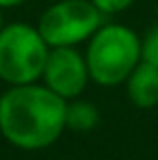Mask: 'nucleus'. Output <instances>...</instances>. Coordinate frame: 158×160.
I'll return each mask as SVG.
<instances>
[{
	"label": "nucleus",
	"instance_id": "obj_10",
	"mask_svg": "<svg viewBox=\"0 0 158 160\" xmlns=\"http://www.w3.org/2000/svg\"><path fill=\"white\" fill-rule=\"evenodd\" d=\"M24 2L28 0H0V9L4 11V9H15V7H22Z\"/></svg>",
	"mask_w": 158,
	"mask_h": 160
},
{
	"label": "nucleus",
	"instance_id": "obj_12",
	"mask_svg": "<svg viewBox=\"0 0 158 160\" xmlns=\"http://www.w3.org/2000/svg\"><path fill=\"white\" fill-rule=\"evenodd\" d=\"M156 18H158V2H156Z\"/></svg>",
	"mask_w": 158,
	"mask_h": 160
},
{
	"label": "nucleus",
	"instance_id": "obj_2",
	"mask_svg": "<svg viewBox=\"0 0 158 160\" xmlns=\"http://www.w3.org/2000/svg\"><path fill=\"white\" fill-rule=\"evenodd\" d=\"M91 82L100 87H119L141 63V37L121 22H104L84 48Z\"/></svg>",
	"mask_w": 158,
	"mask_h": 160
},
{
	"label": "nucleus",
	"instance_id": "obj_4",
	"mask_svg": "<svg viewBox=\"0 0 158 160\" xmlns=\"http://www.w3.org/2000/svg\"><path fill=\"white\" fill-rule=\"evenodd\" d=\"M104 20L91 0H56L41 11L35 26L50 48H78Z\"/></svg>",
	"mask_w": 158,
	"mask_h": 160
},
{
	"label": "nucleus",
	"instance_id": "obj_1",
	"mask_svg": "<svg viewBox=\"0 0 158 160\" xmlns=\"http://www.w3.org/2000/svg\"><path fill=\"white\" fill-rule=\"evenodd\" d=\"M65 112L67 102L43 82L7 87L0 93V134L22 152L48 149L67 130Z\"/></svg>",
	"mask_w": 158,
	"mask_h": 160
},
{
	"label": "nucleus",
	"instance_id": "obj_6",
	"mask_svg": "<svg viewBox=\"0 0 158 160\" xmlns=\"http://www.w3.org/2000/svg\"><path fill=\"white\" fill-rule=\"evenodd\" d=\"M124 84H126V95L134 108L150 110L158 106V69L154 65L141 61L130 72Z\"/></svg>",
	"mask_w": 158,
	"mask_h": 160
},
{
	"label": "nucleus",
	"instance_id": "obj_9",
	"mask_svg": "<svg viewBox=\"0 0 158 160\" xmlns=\"http://www.w3.org/2000/svg\"><path fill=\"white\" fill-rule=\"evenodd\" d=\"M95 4V9L104 15V18H115L124 11H128L136 0H91Z\"/></svg>",
	"mask_w": 158,
	"mask_h": 160
},
{
	"label": "nucleus",
	"instance_id": "obj_5",
	"mask_svg": "<svg viewBox=\"0 0 158 160\" xmlns=\"http://www.w3.org/2000/svg\"><path fill=\"white\" fill-rule=\"evenodd\" d=\"M39 82L65 102L80 98L91 82L84 52L78 48H50Z\"/></svg>",
	"mask_w": 158,
	"mask_h": 160
},
{
	"label": "nucleus",
	"instance_id": "obj_7",
	"mask_svg": "<svg viewBox=\"0 0 158 160\" xmlns=\"http://www.w3.org/2000/svg\"><path fill=\"white\" fill-rule=\"evenodd\" d=\"M65 123L67 130L74 132H91L100 123V108L89 100H69L67 102V112H65Z\"/></svg>",
	"mask_w": 158,
	"mask_h": 160
},
{
	"label": "nucleus",
	"instance_id": "obj_3",
	"mask_svg": "<svg viewBox=\"0 0 158 160\" xmlns=\"http://www.w3.org/2000/svg\"><path fill=\"white\" fill-rule=\"evenodd\" d=\"M50 46L35 24L11 22L0 28V80L7 87L39 82Z\"/></svg>",
	"mask_w": 158,
	"mask_h": 160
},
{
	"label": "nucleus",
	"instance_id": "obj_8",
	"mask_svg": "<svg viewBox=\"0 0 158 160\" xmlns=\"http://www.w3.org/2000/svg\"><path fill=\"white\" fill-rule=\"evenodd\" d=\"M141 61L158 69V22L141 37Z\"/></svg>",
	"mask_w": 158,
	"mask_h": 160
},
{
	"label": "nucleus",
	"instance_id": "obj_11",
	"mask_svg": "<svg viewBox=\"0 0 158 160\" xmlns=\"http://www.w3.org/2000/svg\"><path fill=\"white\" fill-rule=\"evenodd\" d=\"M4 26V15H2V9H0V28Z\"/></svg>",
	"mask_w": 158,
	"mask_h": 160
}]
</instances>
